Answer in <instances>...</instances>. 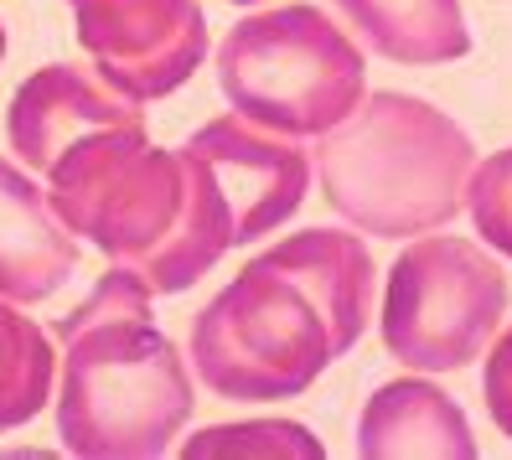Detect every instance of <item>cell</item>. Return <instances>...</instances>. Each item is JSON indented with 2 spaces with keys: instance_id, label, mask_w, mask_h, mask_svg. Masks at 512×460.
Wrapping results in <instances>:
<instances>
[{
  "instance_id": "8fae6325",
  "label": "cell",
  "mask_w": 512,
  "mask_h": 460,
  "mask_svg": "<svg viewBox=\"0 0 512 460\" xmlns=\"http://www.w3.org/2000/svg\"><path fill=\"white\" fill-rule=\"evenodd\" d=\"M78 238L57 218L47 187L21 161L0 156V295L42 305L73 280Z\"/></svg>"
},
{
  "instance_id": "52a82bcc",
  "label": "cell",
  "mask_w": 512,
  "mask_h": 460,
  "mask_svg": "<svg viewBox=\"0 0 512 460\" xmlns=\"http://www.w3.org/2000/svg\"><path fill=\"white\" fill-rule=\"evenodd\" d=\"M94 73L135 104H156L207 63L202 0H68Z\"/></svg>"
},
{
  "instance_id": "6da1fadb",
  "label": "cell",
  "mask_w": 512,
  "mask_h": 460,
  "mask_svg": "<svg viewBox=\"0 0 512 460\" xmlns=\"http://www.w3.org/2000/svg\"><path fill=\"white\" fill-rule=\"evenodd\" d=\"M476 161L471 130L404 88H368L311 156L316 187L347 228L399 243L461 218Z\"/></svg>"
},
{
  "instance_id": "7a4b0ae2",
  "label": "cell",
  "mask_w": 512,
  "mask_h": 460,
  "mask_svg": "<svg viewBox=\"0 0 512 460\" xmlns=\"http://www.w3.org/2000/svg\"><path fill=\"white\" fill-rule=\"evenodd\" d=\"M57 435L83 460H156L197 409L187 352L156 321H104L57 342Z\"/></svg>"
},
{
  "instance_id": "8992f818",
  "label": "cell",
  "mask_w": 512,
  "mask_h": 460,
  "mask_svg": "<svg viewBox=\"0 0 512 460\" xmlns=\"http://www.w3.org/2000/svg\"><path fill=\"white\" fill-rule=\"evenodd\" d=\"M47 197L73 238L94 243L109 264H140L176 228L192 192V156L150 145L145 125L104 130L73 145L47 171Z\"/></svg>"
},
{
  "instance_id": "ba28073f",
  "label": "cell",
  "mask_w": 512,
  "mask_h": 460,
  "mask_svg": "<svg viewBox=\"0 0 512 460\" xmlns=\"http://www.w3.org/2000/svg\"><path fill=\"white\" fill-rule=\"evenodd\" d=\"M182 150H192L213 171L218 192L228 202V218H233V249H249V243L285 228L306 207L311 181H316L306 140L269 135L249 125V119H238L233 109L197 125L182 140Z\"/></svg>"
},
{
  "instance_id": "30bf717a",
  "label": "cell",
  "mask_w": 512,
  "mask_h": 460,
  "mask_svg": "<svg viewBox=\"0 0 512 460\" xmlns=\"http://www.w3.org/2000/svg\"><path fill=\"white\" fill-rule=\"evenodd\" d=\"M259 264L280 269L321 311V321L331 331V357H347L363 342V331L373 326L378 269L368 254V238L357 228H300L280 243H269Z\"/></svg>"
},
{
  "instance_id": "5bb4252c",
  "label": "cell",
  "mask_w": 512,
  "mask_h": 460,
  "mask_svg": "<svg viewBox=\"0 0 512 460\" xmlns=\"http://www.w3.org/2000/svg\"><path fill=\"white\" fill-rule=\"evenodd\" d=\"M187 156H192V150H187ZM228 249H233L228 202L218 192L213 171L192 156V192H187L182 218H176V228L161 238V249H150L135 269L150 280V290H156V295H182V290L202 285L207 269H218Z\"/></svg>"
},
{
  "instance_id": "9c48e42d",
  "label": "cell",
  "mask_w": 512,
  "mask_h": 460,
  "mask_svg": "<svg viewBox=\"0 0 512 460\" xmlns=\"http://www.w3.org/2000/svg\"><path fill=\"white\" fill-rule=\"evenodd\" d=\"M135 125H145V104L114 94L99 73H83L73 63L37 68L6 104L11 156L37 181H47V171L73 145L94 140L104 130H135Z\"/></svg>"
},
{
  "instance_id": "9a60e30c",
  "label": "cell",
  "mask_w": 512,
  "mask_h": 460,
  "mask_svg": "<svg viewBox=\"0 0 512 460\" xmlns=\"http://www.w3.org/2000/svg\"><path fill=\"white\" fill-rule=\"evenodd\" d=\"M57 388V342L26 316V305L0 295V435L32 424Z\"/></svg>"
},
{
  "instance_id": "44dd1931",
  "label": "cell",
  "mask_w": 512,
  "mask_h": 460,
  "mask_svg": "<svg viewBox=\"0 0 512 460\" xmlns=\"http://www.w3.org/2000/svg\"><path fill=\"white\" fill-rule=\"evenodd\" d=\"M0 63H6V26H0Z\"/></svg>"
},
{
  "instance_id": "ffe728a7",
  "label": "cell",
  "mask_w": 512,
  "mask_h": 460,
  "mask_svg": "<svg viewBox=\"0 0 512 460\" xmlns=\"http://www.w3.org/2000/svg\"><path fill=\"white\" fill-rule=\"evenodd\" d=\"M228 6H249L254 11V6H275V0H228Z\"/></svg>"
},
{
  "instance_id": "277c9868",
  "label": "cell",
  "mask_w": 512,
  "mask_h": 460,
  "mask_svg": "<svg viewBox=\"0 0 512 460\" xmlns=\"http://www.w3.org/2000/svg\"><path fill=\"white\" fill-rule=\"evenodd\" d=\"M192 378L228 404H280L306 393L337 357L321 311L280 269L249 259L192 316Z\"/></svg>"
},
{
  "instance_id": "ac0fdd59",
  "label": "cell",
  "mask_w": 512,
  "mask_h": 460,
  "mask_svg": "<svg viewBox=\"0 0 512 460\" xmlns=\"http://www.w3.org/2000/svg\"><path fill=\"white\" fill-rule=\"evenodd\" d=\"M466 212L476 223V238L487 243L497 259L512 264V145L497 150V156H487V161H476Z\"/></svg>"
},
{
  "instance_id": "2e32d148",
  "label": "cell",
  "mask_w": 512,
  "mask_h": 460,
  "mask_svg": "<svg viewBox=\"0 0 512 460\" xmlns=\"http://www.w3.org/2000/svg\"><path fill=\"white\" fill-rule=\"evenodd\" d=\"M176 455H187V460H244V455L321 460L326 445L300 419H228V424H207L197 435L176 440Z\"/></svg>"
},
{
  "instance_id": "4fadbf2b",
  "label": "cell",
  "mask_w": 512,
  "mask_h": 460,
  "mask_svg": "<svg viewBox=\"0 0 512 460\" xmlns=\"http://www.w3.org/2000/svg\"><path fill=\"white\" fill-rule=\"evenodd\" d=\"M357 47L399 68H445L471 52L461 0H331Z\"/></svg>"
},
{
  "instance_id": "d6986e66",
  "label": "cell",
  "mask_w": 512,
  "mask_h": 460,
  "mask_svg": "<svg viewBox=\"0 0 512 460\" xmlns=\"http://www.w3.org/2000/svg\"><path fill=\"white\" fill-rule=\"evenodd\" d=\"M481 398H487V414L497 424V435L512 440V316L502 321L497 342L481 352Z\"/></svg>"
},
{
  "instance_id": "5b68a950",
  "label": "cell",
  "mask_w": 512,
  "mask_h": 460,
  "mask_svg": "<svg viewBox=\"0 0 512 460\" xmlns=\"http://www.w3.org/2000/svg\"><path fill=\"white\" fill-rule=\"evenodd\" d=\"M512 285L502 259L476 238L419 233L388 264L378 331L409 373H461L481 362L507 321Z\"/></svg>"
},
{
  "instance_id": "e0dca14e",
  "label": "cell",
  "mask_w": 512,
  "mask_h": 460,
  "mask_svg": "<svg viewBox=\"0 0 512 460\" xmlns=\"http://www.w3.org/2000/svg\"><path fill=\"white\" fill-rule=\"evenodd\" d=\"M156 290H150V280L140 269L130 264H109L94 290H88L73 311L52 326V342H63V336L83 331V326H104V321H156Z\"/></svg>"
},
{
  "instance_id": "3957f363",
  "label": "cell",
  "mask_w": 512,
  "mask_h": 460,
  "mask_svg": "<svg viewBox=\"0 0 512 460\" xmlns=\"http://www.w3.org/2000/svg\"><path fill=\"white\" fill-rule=\"evenodd\" d=\"M213 68L238 119L290 140H321L368 94V52L306 0H275L233 21Z\"/></svg>"
},
{
  "instance_id": "7c38bea8",
  "label": "cell",
  "mask_w": 512,
  "mask_h": 460,
  "mask_svg": "<svg viewBox=\"0 0 512 460\" xmlns=\"http://www.w3.org/2000/svg\"><path fill=\"white\" fill-rule=\"evenodd\" d=\"M357 455L363 460H471L476 429L466 409L430 373H404L368 393L363 414H357Z\"/></svg>"
}]
</instances>
